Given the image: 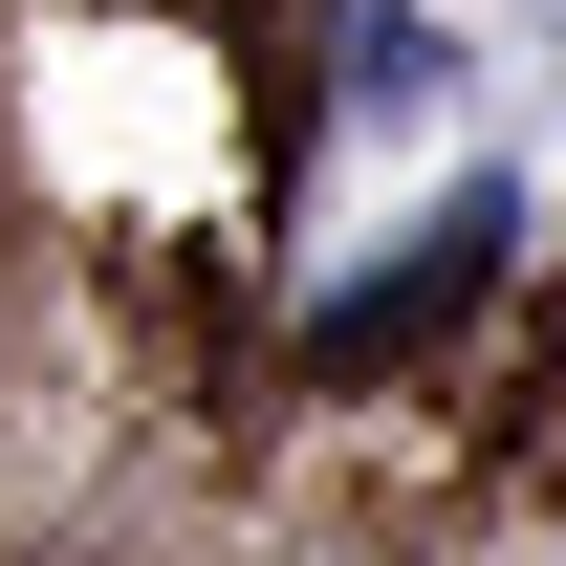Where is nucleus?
I'll use <instances>...</instances> for the list:
<instances>
[{
    "label": "nucleus",
    "instance_id": "nucleus-1",
    "mask_svg": "<svg viewBox=\"0 0 566 566\" xmlns=\"http://www.w3.org/2000/svg\"><path fill=\"white\" fill-rule=\"evenodd\" d=\"M349 109H436V22L415 0H349Z\"/></svg>",
    "mask_w": 566,
    "mask_h": 566
}]
</instances>
